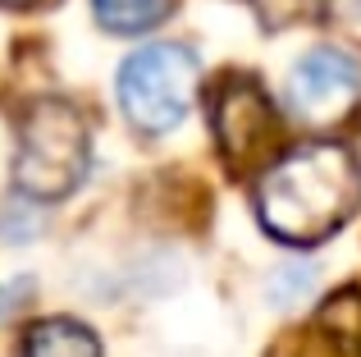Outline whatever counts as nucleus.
Masks as SVG:
<instances>
[{"mask_svg":"<svg viewBox=\"0 0 361 357\" xmlns=\"http://www.w3.org/2000/svg\"><path fill=\"white\" fill-rule=\"evenodd\" d=\"M5 5H37V0H5Z\"/></svg>","mask_w":361,"mask_h":357,"instance_id":"nucleus-12","label":"nucleus"},{"mask_svg":"<svg viewBox=\"0 0 361 357\" xmlns=\"http://www.w3.org/2000/svg\"><path fill=\"white\" fill-rule=\"evenodd\" d=\"M361 206V165L343 143H302L279 152L256 178V215L288 248L334 238Z\"/></svg>","mask_w":361,"mask_h":357,"instance_id":"nucleus-1","label":"nucleus"},{"mask_svg":"<svg viewBox=\"0 0 361 357\" xmlns=\"http://www.w3.org/2000/svg\"><path fill=\"white\" fill-rule=\"evenodd\" d=\"M37 234H42V220H37V211H32V197L14 193L5 202V211H0V238L27 243V238H37Z\"/></svg>","mask_w":361,"mask_h":357,"instance_id":"nucleus-9","label":"nucleus"},{"mask_svg":"<svg viewBox=\"0 0 361 357\" xmlns=\"http://www.w3.org/2000/svg\"><path fill=\"white\" fill-rule=\"evenodd\" d=\"M32 279H27V275H18V279H9V284L5 289H0V321H5V316H14L18 312V307H23L27 303V298H32Z\"/></svg>","mask_w":361,"mask_h":357,"instance_id":"nucleus-11","label":"nucleus"},{"mask_svg":"<svg viewBox=\"0 0 361 357\" xmlns=\"http://www.w3.org/2000/svg\"><path fill=\"white\" fill-rule=\"evenodd\" d=\"M288 110L307 124H338L361 106V55L348 46H311L288 73Z\"/></svg>","mask_w":361,"mask_h":357,"instance_id":"nucleus-5","label":"nucleus"},{"mask_svg":"<svg viewBox=\"0 0 361 357\" xmlns=\"http://www.w3.org/2000/svg\"><path fill=\"white\" fill-rule=\"evenodd\" d=\"M178 0H92V14L115 37H142L174 14Z\"/></svg>","mask_w":361,"mask_h":357,"instance_id":"nucleus-7","label":"nucleus"},{"mask_svg":"<svg viewBox=\"0 0 361 357\" xmlns=\"http://www.w3.org/2000/svg\"><path fill=\"white\" fill-rule=\"evenodd\" d=\"M92 143L78 106L60 97H42L18 119L14 147V188L32 202H60L87 178Z\"/></svg>","mask_w":361,"mask_h":357,"instance_id":"nucleus-2","label":"nucleus"},{"mask_svg":"<svg viewBox=\"0 0 361 357\" xmlns=\"http://www.w3.org/2000/svg\"><path fill=\"white\" fill-rule=\"evenodd\" d=\"M23 357H101V339L73 316H51L23 334Z\"/></svg>","mask_w":361,"mask_h":357,"instance_id":"nucleus-6","label":"nucleus"},{"mask_svg":"<svg viewBox=\"0 0 361 357\" xmlns=\"http://www.w3.org/2000/svg\"><path fill=\"white\" fill-rule=\"evenodd\" d=\"M320 330L343 353L361 349V294L357 289H338L334 298H325V307H320Z\"/></svg>","mask_w":361,"mask_h":357,"instance_id":"nucleus-8","label":"nucleus"},{"mask_svg":"<svg viewBox=\"0 0 361 357\" xmlns=\"http://www.w3.org/2000/svg\"><path fill=\"white\" fill-rule=\"evenodd\" d=\"M307 284H311V266H283L279 275L270 279V298H274V307H293L302 294H307Z\"/></svg>","mask_w":361,"mask_h":357,"instance_id":"nucleus-10","label":"nucleus"},{"mask_svg":"<svg viewBox=\"0 0 361 357\" xmlns=\"http://www.w3.org/2000/svg\"><path fill=\"white\" fill-rule=\"evenodd\" d=\"M211 133L233 174H256L279 156L283 119L256 78L224 73L211 97Z\"/></svg>","mask_w":361,"mask_h":357,"instance_id":"nucleus-4","label":"nucleus"},{"mask_svg":"<svg viewBox=\"0 0 361 357\" xmlns=\"http://www.w3.org/2000/svg\"><path fill=\"white\" fill-rule=\"evenodd\" d=\"M115 87H119L123 119L137 133L160 138V133H174L188 119L197 87H202V64L178 42H151L123 60Z\"/></svg>","mask_w":361,"mask_h":357,"instance_id":"nucleus-3","label":"nucleus"}]
</instances>
